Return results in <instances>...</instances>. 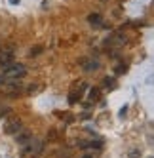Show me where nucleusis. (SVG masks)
Segmentation results:
<instances>
[{
	"mask_svg": "<svg viewBox=\"0 0 154 158\" xmlns=\"http://www.w3.org/2000/svg\"><path fill=\"white\" fill-rule=\"evenodd\" d=\"M42 151H44V141L34 137V135L21 145V154L23 156H38Z\"/></svg>",
	"mask_w": 154,
	"mask_h": 158,
	"instance_id": "nucleus-1",
	"label": "nucleus"
},
{
	"mask_svg": "<svg viewBox=\"0 0 154 158\" xmlns=\"http://www.w3.org/2000/svg\"><path fill=\"white\" fill-rule=\"evenodd\" d=\"M0 74L6 78V82L8 80H21V78L27 74V67L21 65V63H12V65L4 67V71L0 73Z\"/></svg>",
	"mask_w": 154,
	"mask_h": 158,
	"instance_id": "nucleus-2",
	"label": "nucleus"
},
{
	"mask_svg": "<svg viewBox=\"0 0 154 158\" xmlns=\"http://www.w3.org/2000/svg\"><path fill=\"white\" fill-rule=\"evenodd\" d=\"M2 94L8 97H19L25 94V84H21L19 80H8L2 84Z\"/></svg>",
	"mask_w": 154,
	"mask_h": 158,
	"instance_id": "nucleus-3",
	"label": "nucleus"
},
{
	"mask_svg": "<svg viewBox=\"0 0 154 158\" xmlns=\"http://www.w3.org/2000/svg\"><path fill=\"white\" fill-rule=\"evenodd\" d=\"M86 92H87V82H84V80L74 82V86L71 88V92H69V101H71V103H78V101L84 97Z\"/></svg>",
	"mask_w": 154,
	"mask_h": 158,
	"instance_id": "nucleus-4",
	"label": "nucleus"
},
{
	"mask_svg": "<svg viewBox=\"0 0 154 158\" xmlns=\"http://www.w3.org/2000/svg\"><path fill=\"white\" fill-rule=\"evenodd\" d=\"M126 44V36H124V32H114V35L108 36V40L105 42V46L108 50H118V48H122Z\"/></svg>",
	"mask_w": 154,
	"mask_h": 158,
	"instance_id": "nucleus-5",
	"label": "nucleus"
},
{
	"mask_svg": "<svg viewBox=\"0 0 154 158\" xmlns=\"http://www.w3.org/2000/svg\"><path fill=\"white\" fill-rule=\"evenodd\" d=\"M21 128H23L21 120H19V118H12V116H10V118L6 120V124H4V131H6L8 135H15Z\"/></svg>",
	"mask_w": 154,
	"mask_h": 158,
	"instance_id": "nucleus-6",
	"label": "nucleus"
},
{
	"mask_svg": "<svg viewBox=\"0 0 154 158\" xmlns=\"http://www.w3.org/2000/svg\"><path fill=\"white\" fill-rule=\"evenodd\" d=\"M14 63V50L10 48V50H2L0 48V67H8V65H12Z\"/></svg>",
	"mask_w": 154,
	"mask_h": 158,
	"instance_id": "nucleus-7",
	"label": "nucleus"
},
{
	"mask_svg": "<svg viewBox=\"0 0 154 158\" xmlns=\"http://www.w3.org/2000/svg\"><path fill=\"white\" fill-rule=\"evenodd\" d=\"M80 65H82V69H84V71H87V73H93V71H97L99 67H101L99 59H90V57L80 59Z\"/></svg>",
	"mask_w": 154,
	"mask_h": 158,
	"instance_id": "nucleus-8",
	"label": "nucleus"
},
{
	"mask_svg": "<svg viewBox=\"0 0 154 158\" xmlns=\"http://www.w3.org/2000/svg\"><path fill=\"white\" fill-rule=\"evenodd\" d=\"M99 97H101V89H97V88H87V107L97 103Z\"/></svg>",
	"mask_w": 154,
	"mask_h": 158,
	"instance_id": "nucleus-9",
	"label": "nucleus"
},
{
	"mask_svg": "<svg viewBox=\"0 0 154 158\" xmlns=\"http://www.w3.org/2000/svg\"><path fill=\"white\" fill-rule=\"evenodd\" d=\"M30 137H32V133H30L29 130H23V128H21V130L15 133V139H17V143H19V145H23V143H25V141H29Z\"/></svg>",
	"mask_w": 154,
	"mask_h": 158,
	"instance_id": "nucleus-10",
	"label": "nucleus"
},
{
	"mask_svg": "<svg viewBox=\"0 0 154 158\" xmlns=\"http://www.w3.org/2000/svg\"><path fill=\"white\" fill-rule=\"evenodd\" d=\"M101 84H103V88H105V89H112V88L116 86V80H114L112 76H105Z\"/></svg>",
	"mask_w": 154,
	"mask_h": 158,
	"instance_id": "nucleus-11",
	"label": "nucleus"
},
{
	"mask_svg": "<svg viewBox=\"0 0 154 158\" xmlns=\"http://www.w3.org/2000/svg\"><path fill=\"white\" fill-rule=\"evenodd\" d=\"M40 89H42V86H38V84H30V86L25 89V94H27V95H34V94L40 92Z\"/></svg>",
	"mask_w": 154,
	"mask_h": 158,
	"instance_id": "nucleus-12",
	"label": "nucleus"
},
{
	"mask_svg": "<svg viewBox=\"0 0 154 158\" xmlns=\"http://www.w3.org/2000/svg\"><path fill=\"white\" fill-rule=\"evenodd\" d=\"M87 21H90L91 25H99V23H101V15H99V14H91L90 17H87Z\"/></svg>",
	"mask_w": 154,
	"mask_h": 158,
	"instance_id": "nucleus-13",
	"label": "nucleus"
},
{
	"mask_svg": "<svg viewBox=\"0 0 154 158\" xmlns=\"http://www.w3.org/2000/svg\"><path fill=\"white\" fill-rule=\"evenodd\" d=\"M12 114V109L6 107V105H0V118H4V116H10Z\"/></svg>",
	"mask_w": 154,
	"mask_h": 158,
	"instance_id": "nucleus-14",
	"label": "nucleus"
},
{
	"mask_svg": "<svg viewBox=\"0 0 154 158\" xmlns=\"http://www.w3.org/2000/svg\"><path fill=\"white\" fill-rule=\"evenodd\" d=\"M42 50H44V46H34V48H30L29 55H30V57H36V55H40V53H42Z\"/></svg>",
	"mask_w": 154,
	"mask_h": 158,
	"instance_id": "nucleus-15",
	"label": "nucleus"
},
{
	"mask_svg": "<svg viewBox=\"0 0 154 158\" xmlns=\"http://www.w3.org/2000/svg\"><path fill=\"white\" fill-rule=\"evenodd\" d=\"M124 71H126V65H124V63H120V65L116 67V73H118V74H122Z\"/></svg>",
	"mask_w": 154,
	"mask_h": 158,
	"instance_id": "nucleus-16",
	"label": "nucleus"
},
{
	"mask_svg": "<svg viewBox=\"0 0 154 158\" xmlns=\"http://www.w3.org/2000/svg\"><path fill=\"white\" fill-rule=\"evenodd\" d=\"M137 156H139V151H133V152L128 154V158H137Z\"/></svg>",
	"mask_w": 154,
	"mask_h": 158,
	"instance_id": "nucleus-17",
	"label": "nucleus"
},
{
	"mask_svg": "<svg viewBox=\"0 0 154 158\" xmlns=\"http://www.w3.org/2000/svg\"><path fill=\"white\" fill-rule=\"evenodd\" d=\"M2 84H6V78H4L2 74H0V86H2Z\"/></svg>",
	"mask_w": 154,
	"mask_h": 158,
	"instance_id": "nucleus-18",
	"label": "nucleus"
},
{
	"mask_svg": "<svg viewBox=\"0 0 154 158\" xmlns=\"http://www.w3.org/2000/svg\"><path fill=\"white\" fill-rule=\"evenodd\" d=\"M84 158H93V156H91V154H86V156H84Z\"/></svg>",
	"mask_w": 154,
	"mask_h": 158,
	"instance_id": "nucleus-19",
	"label": "nucleus"
},
{
	"mask_svg": "<svg viewBox=\"0 0 154 158\" xmlns=\"http://www.w3.org/2000/svg\"><path fill=\"white\" fill-rule=\"evenodd\" d=\"M32 158H36V156H32Z\"/></svg>",
	"mask_w": 154,
	"mask_h": 158,
	"instance_id": "nucleus-20",
	"label": "nucleus"
}]
</instances>
